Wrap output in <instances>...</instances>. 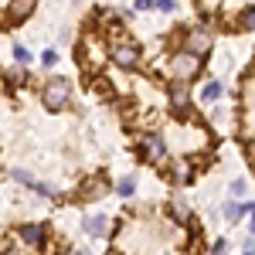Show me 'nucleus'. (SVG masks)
<instances>
[{
    "mask_svg": "<svg viewBox=\"0 0 255 255\" xmlns=\"http://www.w3.org/2000/svg\"><path fill=\"white\" fill-rule=\"evenodd\" d=\"M170 72L177 75V82H187V79H194L197 72H201V58H194V55H187V51H180V55H174V58H170Z\"/></svg>",
    "mask_w": 255,
    "mask_h": 255,
    "instance_id": "obj_1",
    "label": "nucleus"
},
{
    "mask_svg": "<svg viewBox=\"0 0 255 255\" xmlns=\"http://www.w3.org/2000/svg\"><path fill=\"white\" fill-rule=\"evenodd\" d=\"M44 106L48 109H65L68 106V82L65 79H55L48 89H44Z\"/></svg>",
    "mask_w": 255,
    "mask_h": 255,
    "instance_id": "obj_2",
    "label": "nucleus"
},
{
    "mask_svg": "<svg viewBox=\"0 0 255 255\" xmlns=\"http://www.w3.org/2000/svg\"><path fill=\"white\" fill-rule=\"evenodd\" d=\"M184 48H187V55L201 58V55H208V51H211V34H208L204 27H194V31L187 34V41H184Z\"/></svg>",
    "mask_w": 255,
    "mask_h": 255,
    "instance_id": "obj_3",
    "label": "nucleus"
},
{
    "mask_svg": "<svg viewBox=\"0 0 255 255\" xmlns=\"http://www.w3.org/2000/svg\"><path fill=\"white\" fill-rule=\"evenodd\" d=\"M113 61H116L119 68H136V65H139V48L123 41V44H116V48H113Z\"/></svg>",
    "mask_w": 255,
    "mask_h": 255,
    "instance_id": "obj_4",
    "label": "nucleus"
},
{
    "mask_svg": "<svg viewBox=\"0 0 255 255\" xmlns=\"http://www.w3.org/2000/svg\"><path fill=\"white\" fill-rule=\"evenodd\" d=\"M139 146H143L146 160H163V157H167V143H163V136H160V133H146Z\"/></svg>",
    "mask_w": 255,
    "mask_h": 255,
    "instance_id": "obj_5",
    "label": "nucleus"
},
{
    "mask_svg": "<svg viewBox=\"0 0 255 255\" xmlns=\"http://www.w3.org/2000/svg\"><path fill=\"white\" fill-rule=\"evenodd\" d=\"M82 232H89V235H96V238H106V235H109V218H106V215L85 218V221H82Z\"/></svg>",
    "mask_w": 255,
    "mask_h": 255,
    "instance_id": "obj_6",
    "label": "nucleus"
},
{
    "mask_svg": "<svg viewBox=\"0 0 255 255\" xmlns=\"http://www.w3.org/2000/svg\"><path fill=\"white\" fill-rule=\"evenodd\" d=\"M17 235H20V242H27V245H41V242H44V228H41V225H20Z\"/></svg>",
    "mask_w": 255,
    "mask_h": 255,
    "instance_id": "obj_7",
    "label": "nucleus"
},
{
    "mask_svg": "<svg viewBox=\"0 0 255 255\" xmlns=\"http://www.w3.org/2000/svg\"><path fill=\"white\" fill-rule=\"evenodd\" d=\"M34 10V0H10V7H7V17L10 20H24L27 14Z\"/></svg>",
    "mask_w": 255,
    "mask_h": 255,
    "instance_id": "obj_8",
    "label": "nucleus"
},
{
    "mask_svg": "<svg viewBox=\"0 0 255 255\" xmlns=\"http://www.w3.org/2000/svg\"><path fill=\"white\" fill-rule=\"evenodd\" d=\"M170 102H174L177 109H184V106L191 102V92H187L184 82H170Z\"/></svg>",
    "mask_w": 255,
    "mask_h": 255,
    "instance_id": "obj_9",
    "label": "nucleus"
},
{
    "mask_svg": "<svg viewBox=\"0 0 255 255\" xmlns=\"http://www.w3.org/2000/svg\"><path fill=\"white\" fill-rule=\"evenodd\" d=\"M221 82H208L204 89H201V102H215V99H221Z\"/></svg>",
    "mask_w": 255,
    "mask_h": 255,
    "instance_id": "obj_10",
    "label": "nucleus"
},
{
    "mask_svg": "<svg viewBox=\"0 0 255 255\" xmlns=\"http://www.w3.org/2000/svg\"><path fill=\"white\" fill-rule=\"evenodd\" d=\"M116 191H119V197H133V191H136V180L133 177H123L116 184Z\"/></svg>",
    "mask_w": 255,
    "mask_h": 255,
    "instance_id": "obj_11",
    "label": "nucleus"
},
{
    "mask_svg": "<svg viewBox=\"0 0 255 255\" xmlns=\"http://www.w3.org/2000/svg\"><path fill=\"white\" fill-rule=\"evenodd\" d=\"M242 27L255 31V7H245V10H242Z\"/></svg>",
    "mask_w": 255,
    "mask_h": 255,
    "instance_id": "obj_12",
    "label": "nucleus"
},
{
    "mask_svg": "<svg viewBox=\"0 0 255 255\" xmlns=\"http://www.w3.org/2000/svg\"><path fill=\"white\" fill-rule=\"evenodd\" d=\"M184 177H187V167H184V163L170 167V180H174V184H184Z\"/></svg>",
    "mask_w": 255,
    "mask_h": 255,
    "instance_id": "obj_13",
    "label": "nucleus"
},
{
    "mask_svg": "<svg viewBox=\"0 0 255 255\" xmlns=\"http://www.w3.org/2000/svg\"><path fill=\"white\" fill-rule=\"evenodd\" d=\"M245 191H249V184H245L242 177H238V180H232V194H235V197H242Z\"/></svg>",
    "mask_w": 255,
    "mask_h": 255,
    "instance_id": "obj_14",
    "label": "nucleus"
},
{
    "mask_svg": "<svg viewBox=\"0 0 255 255\" xmlns=\"http://www.w3.org/2000/svg\"><path fill=\"white\" fill-rule=\"evenodd\" d=\"M34 191H38L41 197H55V187H48V184H41V180H34Z\"/></svg>",
    "mask_w": 255,
    "mask_h": 255,
    "instance_id": "obj_15",
    "label": "nucleus"
},
{
    "mask_svg": "<svg viewBox=\"0 0 255 255\" xmlns=\"http://www.w3.org/2000/svg\"><path fill=\"white\" fill-rule=\"evenodd\" d=\"M14 58L17 61H31V51H27L24 44H14Z\"/></svg>",
    "mask_w": 255,
    "mask_h": 255,
    "instance_id": "obj_16",
    "label": "nucleus"
},
{
    "mask_svg": "<svg viewBox=\"0 0 255 255\" xmlns=\"http://www.w3.org/2000/svg\"><path fill=\"white\" fill-rule=\"evenodd\" d=\"M225 252H228V242H225V238H218V242H215V255H225Z\"/></svg>",
    "mask_w": 255,
    "mask_h": 255,
    "instance_id": "obj_17",
    "label": "nucleus"
},
{
    "mask_svg": "<svg viewBox=\"0 0 255 255\" xmlns=\"http://www.w3.org/2000/svg\"><path fill=\"white\" fill-rule=\"evenodd\" d=\"M150 7H157V0H136V10H150Z\"/></svg>",
    "mask_w": 255,
    "mask_h": 255,
    "instance_id": "obj_18",
    "label": "nucleus"
},
{
    "mask_svg": "<svg viewBox=\"0 0 255 255\" xmlns=\"http://www.w3.org/2000/svg\"><path fill=\"white\" fill-rule=\"evenodd\" d=\"M174 211H177V218H187V204H180V201H177Z\"/></svg>",
    "mask_w": 255,
    "mask_h": 255,
    "instance_id": "obj_19",
    "label": "nucleus"
},
{
    "mask_svg": "<svg viewBox=\"0 0 255 255\" xmlns=\"http://www.w3.org/2000/svg\"><path fill=\"white\" fill-rule=\"evenodd\" d=\"M157 7L160 10H174V0H157Z\"/></svg>",
    "mask_w": 255,
    "mask_h": 255,
    "instance_id": "obj_20",
    "label": "nucleus"
},
{
    "mask_svg": "<svg viewBox=\"0 0 255 255\" xmlns=\"http://www.w3.org/2000/svg\"><path fill=\"white\" fill-rule=\"evenodd\" d=\"M72 255H92V252H85V249H75V252H72Z\"/></svg>",
    "mask_w": 255,
    "mask_h": 255,
    "instance_id": "obj_21",
    "label": "nucleus"
},
{
    "mask_svg": "<svg viewBox=\"0 0 255 255\" xmlns=\"http://www.w3.org/2000/svg\"><path fill=\"white\" fill-rule=\"evenodd\" d=\"M249 228H252V235H255V215H252V221H249Z\"/></svg>",
    "mask_w": 255,
    "mask_h": 255,
    "instance_id": "obj_22",
    "label": "nucleus"
},
{
    "mask_svg": "<svg viewBox=\"0 0 255 255\" xmlns=\"http://www.w3.org/2000/svg\"><path fill=\"white\" fill-rule=\"evenodd\" d=\"M245 255H255V245H252V249H245Z\"/></svg>",
    "mask_w": 255,
    "mask_h": 255,
    "instance_id": "obj_23",
    "label": "nucleus"
}]
</instances>
